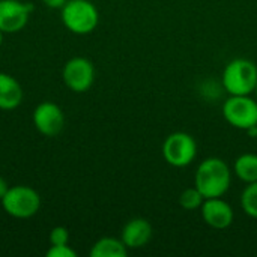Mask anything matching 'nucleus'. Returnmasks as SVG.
<instances>
[{"label": "nucleus", "mask_w": 257, "mask_h": 257, "mask_svg": "<svg viewBox=\"0 0 257 257\" xmlns=\"http://www.w3.org/2000/svg\"><path fill=\"white\" fill-rule=\"evenodd\" d=\"M232 184V170L229 164L218 158L209 157L203 160L194 175V187L203 194L205 199L223 197Z\"/></svg>", "instance_id": "nucleus-1"}, {"label": "nucleus", "mask_w": 257, "mask_h": 257, "mask_svg": "<svg viewBox=\"0 0 257 257\" xmlns=\"http://www.w3.org/2000/svg\"><path fill=\"white\" fill-rule=\"evenodd\" d=\"M221 83L229 95L254 93L257 84V65L244 57L230 60L224 66Z\"/></svg>", "instance_id": "nucleus-2"}, {"label": "nucleus", "mask_w": 257, "mask_h": 257, "mask_svg": "<svg viewBox=\"0 0 257 257\" xmlns=\"http://www.w3.org/2000/svg\"><path fill=\"white\" fill-rule=\"evenodd\" d=\"M60 17L63 26L75 35H89L99 23L98 9L90 0H68L60 9Z\"/></svg>", "instance_id": "nucleus-3"}, {"label": "nucleus", "mask_w": 257, "mask_h": 257, "mask_svg": "<svg viewBox=\"0 0 257 257\" xmlns=\"http://www.w3.org/2000/svg\"><path fill=\"white\" fill-rule=\"evenodd\" d=\"M0 202L8 215L21 220L36 215L41 208V197L38 191L27 185L9 187L8 193Z\"/></svg>", "instance_id": "nucleus-4"}, {"label": "nucleus", "mask_w": 257, "mask_h": 257, "mask_svg": "<svg viewBox=\"0 0 257 257\" xmlns=\"http://www.w3.org/2000/svg\"><path fill=\"white\" fill-rule=\"evenodd\" d=\"M161 154L164 161L176 169L190 166L197 155V143L194 137L184 131L172 133L166 137Z\"/></svg>", "instance_id": "nucleus-5"}, {"label": "nucleus", "mask_w": 257, "mask_h": 257, "mask_svg": "<svg viewBox=\"0 0 257 257\" xmlns=\"http://www.w3.org/2000/svg\"><path fill=\"white\" fill-rule=\"evenodd\" d=\"M221 110L226 122L236 130L247 133L257 126V99L250 95H230Z\"/></svg>", "instance_id": "nucleus-6"}, {"label": "nucleus", "mask_w": 257, "mask_h": 257, "mask_svg": "<svg viewBox=\"0 0 257 257\" xmlns=\"http://www.w3.org/2000/svg\"><path fill=\"white\" fill-rule=\"evenodd\" d=\"M63 81L72 92H87L95 81L93 63L86 57H72L63 66Z\"/></svg>", "instance_id": "nucleus-7"}, {"label": "nucleus", "mask_w": 257, "mask_h": 257, "mask_svg": "<svg viewBox=\"0 0 257 257\" xmlns=\"http://www.w3.org/2000/svg\"><path fill=\"white\" fill-rule=\"evenodd\" d=\"M33 9L32 3L21 0H0V32L17 33L23 30Z\"/></svg>", "instance_id": "nucleus-8"}, {"label": "nucleus", "mask_w": 257, "mask_h": 257, "mask_svg": "<svg viewBox=\"0 0 257 257\" xmlns=\"http://www.w3.org/2000/svg\"><path fill=\"white\" fill-rule=\"evenodd\" d=\"M32 119L35 128L45 137L57 136L65 126V114L62 108L51 101L38 104Z\"/></svg>", "instance_id": "nucleus-9"}, {"label": "nucleus", "mask_w": 257, "mask_h": 257, "mask_svg": "<svg viewBox=\"0 0 257 257\" xmlns=\"http://www.w3.org/2000/svg\"><path fill=\"white\" fill-rule=\"evenodd\" d=\"M200 212H202V218L205 224H208L209 227L215 230H224L230 227L235 220L233 208L221 197L205 199L200 208Z\"/></svg>", "instance_id": "nucleus-10"}, {"label": "nucleus", "mask_w": 257, "mask_h": 257, "mask_svg": "<svg viewBox=\"0 0 257 257\" xmlns=\"http://www.w3.org/2000/svg\"><path fill=\"white\" fill-rule=\"evenodd\" d=\"M154 230L152 224L142 217L131 218L122 229L120 239L126 245L128 250H136V248H143L148 245L152 239Z\"/></svg>", "instance_id": "nucleus-11"}, {"label": "nucleus", "mask_w": 257, "mask_h": 257, "mask_svg": "<svg viewBox=\"0 0 257 257\" xmlns=\"http://www.w3.org/2000/svg\"><path fill=\"white\" fill-rule=\"evenodd\" d=\"M23 87L18 80L6 72H0V110H14L23 101Z\"/></svg>", "instance_id": "nucleus-12"}, {"label": "nucleus", "mask_w": 257, "mask_h": 257, "mask_svg": "<svg viewBox=\"0 0 257 257\" xmlns=\"http://www.w3.org/2000/svg\"><path fill=\"white\" fill-rule=\"evenodd\" d=\"M126 254L128 248L123 241L113 236H104L98 239L89 251L90 257H126Z\"/></svg>", "instance_id": "nucleus-13"}, {"label": "nucleus", "mask_w": 257, "mask_h": 257, "mask_svg": "<svg viewBox=\"0 0 257 257\" xmlns=\"http://www.w3.org/2000/svg\"><path fill=\"white\" fill-rule=\"evenodd\" d=\"M233 172L245 184L257 181V154H242L233 163Z\"/></svg>", "instance_id": "nucleus-14"}, {"label": "nucleus", "mask_w": 257, "mask_h": 257, "mask_svg": "<svg viewBox=\"0 0 257 257\" xmlns=\"http://www.w3.org/2000/svg\"><path fill=\"white\" fill-rule=\"evenodd\" d=\"M239 203L241 209L250 218H257V181L245 185V188L241 193Z\"/></svg>", "instance_id": "nucleus-15"}, {"label": "nucleus", "mask_w": 257, "mask_h": 257, "mask_svg": "<svg viewBox=\"0 0 257 257\" xmlns=\"http://www.w3.org/2000/svg\"><path fill=\"white\" fill-rule=\"evenodd\" d=\"M203 202L205 197L196 187L184 190L179 196V206L185 211H197L202 208Z\"/></svg>", "instance_id": "nucleus-16"}, {"label": "nucleus", "mask_w": 257, "mask_h": 257, "mask_svg": "<svg viewBox=\"0 0 257 257\" xmlns=\"http://www.w3.org/2000/svg\"><path fill=\"white\" fill-rule=\"evenodd\" d=\"M50 242L51 245H63L69 242V230L63 226H56L50 232Z\"/></svg>", "instance_id": "nucleus-17"}, {"label": "nucleus", "mask_w": 257, "mask_h": 257, "mask_svg": "<svg viewBox=\"0 0 257 257\" xmlns=\"http://www.w3.org/2000/svg\"><path fill=\"white\" fill-rule=\"evenodd\" d=\"M45 254L47 257H77V251L68 244H63V245H51Z\"/></svg>", "instance_id": "nucleus-18"}, {"label": "nucleus", "mask_w": 257, "mask_h": 257, "mask_svg": "<svg viewBox=\"0 0 257 257\" xmlns=\"http://www.w3.org/2000/svg\"><path fill=\"white\" fill-rule=\"evenodd\" d=\"M66 2L68 0H42V3L47 8H51V9H62Z\"/></svg>", "instance_id": "nucleus-19"}, {"label": "nucleus", "mask_w": 257, "mask_h": 257, "mask_svg": "<svg viewBox=\"0 0 257 257\" xmlns=\"http://www.w3.org/2000/svg\"><path fill=\"white\" fill-rule=\"evenodd\" d=\"M8 190H9V185H8V182L0 176V200L5 197V194L8 193Z\"/></svg>", "instance_id": "nucleus-20"}, {"label": "nucleus", "mask_w": 257, "mask_h": 257, "mask_svg": "<svg viewBox=\"0 0 257 257\" xmlns=\"http://www.w3.org/2000/svg\"><path fill=\"white\" fill-rule=\"evenodd\" d=\"M2 41H3V33L0 32V45H2Z\"/></svg>", "instance_id": "nucleus-21"}, {"label": "nucleus", "mask_w": 257, "mask_h": 257, "mask_svg": "<svg viewBox=\"0 0 257 257\" xmlns=\"http://www.w3.org/2000/svg\"><path fill=\"white\" fill-rule=\"evenodd\" d=\"M254 93H256V99H257V84H256V89H254Z\"/></svg>", "instance_id": "nucleus-22"}]
</instances>
